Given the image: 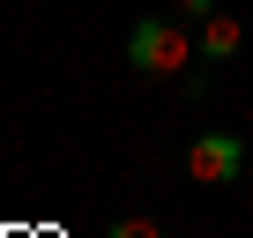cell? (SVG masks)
<instances>
[{
  "label": "cell",
  "instance_id": "obj_1",
  "mask_svg": "<svg viewBox=\"0 0 253 238\" xmlns=\"http://www.w3.org/2000/svg\"><path fill=\"white\" fill-rule=\"evenodd\" d=\"M201 52V38H194V23H179V15H142L134 30H126V67L134 75H179L186 60Z\"/></svg>",
  "mask_w": 253,
  "mask_h": 238
},
{
  "label": "cell",
  "instance_id": "obj_2",
  "mask_svg": "<svg viewBox=\"0 0 253 238\" xmlns=\"http://www.w3.org/2000/svg\"><path fill=\"white\" fill-rule=\"evenodd\" d=\"M186 171H194V186H238L246 179V142L223 134V127H201L186 142Z\"/></svg>",
  "mask_w": 253,
  "mask_h": 238
},
{
  "label": "cell",
  "instance_id": "obj_3",
  "mask_svg": "<svg viewBox=\"0 0 253 238\" xmlns=\"http://www.w3.org/2000/svg\"><path fill=\"white\" fill-rule=\"evenodd\" d=\"M238 45H246V23L216 8V15L201 23V67H231V60H238Z\"/></svg>",
  "mask_w": 253,
  "mask_h": 238
},
{
  "label": "cell",
  "instance_id": "obj_4",
  "mask_svg": "<svg viewBox=\"0 0 253 238\" xmlns=\"http://www.w3.org/2000/svg\"><path fill=\"white\" fill-rule=\"evenodd\" d=\"M97 238H171V231H164L157 216H112V223H104Z\"/></svg>",
  "mask_w": 253,
  "mask_h": 238
},
{
  "label": "cell",
  "instance_id": "obj_5",
  "mask_svg": "<svg viewBox=\"0 0 253 238\" xmlns=\"http://www.w3.org/2000/svg\"><path fill=\"white\" fill-rule=\"evenodd\" d=\"M171 15H179V23H194V30H201V23H209V15H216V0H179V8H171Z\"/></svg>",
  "mask_w": 253,
  "mask_h": 238
}]
</instances>
